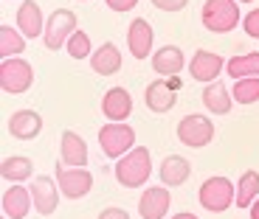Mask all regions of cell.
<instances>
[{
	"label": "cell",
	"mask_w": 259,
	"mask_h": 219,
	"mask_svg": "<svg viewBox=\"0 0 259 219\" xmlns=\"http://www.w3.org/2000/svg\"><path fill=\"white\" fill-rule=\"evenodd\" d=\"M226 73L234 79V82H237V79H248V76H259V51L231 57L228 65H226Z\"/></svg>",
	"instance_id": "24"
},
{
	"label": "cell",
	"mask_w": 259,
	"mask_h": 219,
	"mask_svg": "<svg viewBox=\"0 0 259 219\" xmlns=\"http://www.w3.org/2000/svg\"><path fill=\"white\" fill-rule=\"evenodd\" d=\"M31 208H34L31 188H26L23 183H12V186L3 191V213H6L9 219H26Z\"/></svg>",
	"instance_id": "14"
},
{
	"label": "cell",
	"mask_w": 259,
	"mask_h": 219,
	"mask_svg": "<svg viewBox=\"0 0 259 219\" xmlns=\"http://www.w3.org/2000/svg\"><path fill=\"white\" fill-rule=\"evenodd\" d=\"M251 219H259V197H256V202L251 205Z\"/></svg>",
	"instance_id": "34"
},
{
	"label": "cell",
	"mask_w": 259,
	"mask_h": 219,
	"mask_svg": "<svg viewBox=\"0 0 259 219\" xmlns=\"http://www.w3.org/2000/svg\"><path fill=\"white\" fill-rule=\"evenodd\" d=\"M172 219H197V216H194V213H189V211H181V213H175Z\"/></svg>",
	"instance_id": "33"
},
{
	"label": "cell",
	"mask_w": 259,
	"mask_h": 219,
	"mask_svg": "<svg viewBox=\"0 0 259 219\" xmlns=\"http://www.w3.org/2000/svg\"><path fill=\"white\" fill-rule=\"evenodd\" d=\"M46 23L42 17V9H39L37 0H23L17 9V28L23 31L26 39H37L39 34H46Z\"/></svg>",
	"instance_id": "16"
},
{
	"label": "cell",
	"mask_w": 259,
	"mask_h": 219,
	"mask_svg": "<svg viewBox=\"0 0 259 219\" xmlns=\"http://www.w3.org/2000/svg\"><path fill=\"white\" fill-rule=\"evenodd\" d=\"M203 107L214 116H228L234 107V96L223 82H208L203 87Z\"/></svg>",
	"instance_id": "21"
},
{
	"label": "cell",
	"mask_w": 259,
	"mask_h": 219,
	"mask_svg": "<svg viewBox=\"0 0 259 219\" xmlns=\"http://www.w3.org/2000/svg\"><path fill=\"white\" fill-rule=\"evenodd\" d=\"M237 3H253V0H237Z\"/></svg>",
	"instance_id": "35"
},
{
	"label": "cell",
	"mask_w": 259,
	"mask_h": 219,
	"mask_svg": "<svg viewBox=\"0 0 259 219\" xmlns=\"http://www.w3.org/2000/svg\"><path fill=\"white\" fill-rule=\"evenodd\" d=\"M231 96L237 104L248 107V104L259 101V76H248V79H237L231 87Z\"/></svg>",
	"instance_id": "27"
},
{
	"label": "cell",
	"mask_w": 259,
	"mask_h": 219,
	"mask_svg": "<svg viewBox=\"0 0 259 219\" xmlns=\"http://www.w3.org/2000/svg\"><path fill=\"white\" fill-rule=\"evenodd\" d=\"M144 104H147V110L149 113H158V116H163V113H169V110L178 104V87H172L169 84V79L166 82H152L144 90Z\"/></svg>",
	"instance_id": "13"
},
{
	"label": "cell",
	"mask_w": 259,
	"mask_h": 219,
	"mask_svg": "<svg viewBox=\"0 0 259 219\" xmlns=\"http://www.w3.org/2000/svg\"><path fill=\"white\" fill-rule=\"evenodd\" d=\"M116 180L121 183L124 188H141L144 183L149 180L152 174V157H149L147 146H136L130 149L127 155H121L116 160Z\"/></svg>",
	"instance_id": "1"
},
{
	"label": "cell",
	"mask_w": 259,
	"mask_h": 219,
	"mask_svg": "<svg viewBox=\"0 0 259 219\" xmlns=\"http://www.w3.org/2000/svg\"><path fill=\"white\" fill-rule=\"evenodd\" d=\"M104 3H107L110 12H118V14H124V12H130V9L138 6V0H104Z\"/></svg>",
	"instance_id": "31"
},
{
	"label": "cell",
	"mask_w": 259,
	"mask_h": 219,
	"mask_svg": "<svg viewBox=\"0 0 259 219\" xmlns=\"http://www.w3.org/2000/svg\"><path fill=\"white\" fill-rule=\"evenodd\" d=\"M79 3H88V0H79Z\"/></svg>",
	"instance_id": "36"
},
{
	"label": "cell",
	"mask_w": 259,
	"mask_h": 219,
	"mask_svg": "<svg viewBox=\"0 0 259 219\" xmlns=\"http://www.w3.org/2000/svg\"><path fill=\"white\" fill-rule=\"evenodd\" d=\"M31 84H34L31 62H26V59H20V57L3 59V65H0V87L3 90L20 96V93L31 90Z\"/></svg>",
	"instance_id": "5"
},
{
	"label": "cell",
	"mask_w": 259,
	"mask_h": 219,
	"mask_svg": "<svg viewBox=\"0 0 259 219\" xmlns=\"http://www.w3.org/2000/svg\"><path fill=\"white\" fill-rule=\"evenodd\" d=\"M152 42H155V31H152V23L144 17H136L127 28V45L133 59H147L152 53Z\"/></svg>",
	"instance_id": "11"
},
{
	"label": "cell",
	"mask_w": 259,
	"mask_h": 219,
	"mask_svg": "<svg viewBox=\"0 0 259 219\" xmlns=\"http://www.w3.org/2000/svg\"><path fill=\"white\" fill-rule=\"evenodd\" d=\"M172 197H169V186H152L141 194L138 200V213L141 219H163L169 213Z\"/></svg>",
	"instance_id": "12"
},
{
	"label": "cell",
	"mask_w": 259,
	"mask_h": 219,
	"mask_svg": "<svg viewBox=\"0 0 259 219\" xmlns=\"http://www.w3.org/2000/svg\"><path fill=\"white\" fill-rule=\"evenodd\" d=\"M226 65L228 59H223L220 53H214V51H197L192 57V62H189V73H192L194 82H217V76H220V71H226Z\"/></svg>",
	"instance_id": "10"
},
{
	"label": "cell",
	"mask_w": 259,
	"mask_h": 219,
	"mask_svg": "<svg viewBox=\"0 0 259 219\" xmlns=\"http://www.w3.org/2000/svg\"><path fill=\"white\" fill-rule=\"evenodd\" d=\"M158 177H161L163 186L169 188H178L192 177V163L181 155H169L161 160V169H158Z\"/></svg>",
	"instance_id": "19"
},
{
	"label": "cell",
	"mask_w": 259,
	"mask_h": 219,
	"mask_svg": "<svg viewBox=\"0 0 259 219\" xmlns=\"http://www.w3.org/2000/svg\"><path fill=\"white\" fill-rule=\"evenodd\" d=\"M73 34H76V14H73L71 9H57V12L48 17L42 39H46L48 51H62Z\"/></svg>",
	"instance_id": "6"
},
{
	"label": "cell",
	"mask_w": 259,
	"mask_h": 219,
	"mask_svg": "<svg viewBox=\"0 0 259 219\" xmlns=\"http://www.w3.org/2000/svg\"><path fill=\"white\" fill-rule=\"evenodd\" d=\"M31 200H34V211L39 216H51L59 205V186H57V177H46L39 174L37 180H31Z\"/></svg>",
	"instance_id": "9"
},
{
	"label": "cell",
	"mask_w": 259,
	"mask_h": 219,
	"mask_svg": "<svg viewBox=\"0 0 259 219\" xmlns=\"http://www.w3.org/2000/svg\"><path fill=\"white\" fill-rule=\"evenodd\" d=\"M57 186L65 200H82L84 194H91V188H93V174L88 169L65 166L59 160L57 163Z\"/></svg>",
	"instance_id": "7"
},
{
	"label": "cell",
	"mask_w": 259,
	"mask_h": 219,
	"mask_svg": "<svg viewBox=\"0 0 259 219\" xmlns=\"http://www.w3.org/2000/svg\"><path fill=\"white\" fill-rule=\"evenodd\" d=\"M23 51H26V37H23V31L12 28V26L0 28V53H3V59L20 57Z\"/></svg>",
	"instance_id": "26"
},
{
	"label": "cell",
	"mask_w": 259,
	"mask_h": 219,
	"mask_svg": "<svg viewBox=\"0 0 259 219\" xmlns=\"http://www.w3.org/2000/svg\"><path fill=\"white\" fill-rule=\"evenodd\" d=\"M197 200H200V205L206 208V211L223 213L234 205V200H237V186H234L228 177H208L200 186V191H197Z\"/></svg>",
	"instance_id": "4"
},
{
	"label": "cell",
	"mask_w": 259,
	"mask_h": 219,
	"mask_svg": "<svg viewBox=\"0 0 259 219\" xmlns=\"http://www.w3.org/2000/svg\"><path fill=\"white\" fill-rule=\"evenodd\" d=\"M0 174H3V180H9V183L31 180L34 163H31V157H26V155H12V157H6V160H3Z\"/></svg>",
	"instance_id": "23"
},
{
	"label": "cell",
	"mask_w": 259,
	"mask_h": 219,
	"mask_svg": "<svg viewBox=\"0 0 259 219\" xmlns=\"http://www.w3.org/2000/svg\"><path fill=\"white\" fill-rule=\"evenodd\" d=\"M186 68V57L178 45H163L152 53V71L161 76H178Z\"/></svg>",
	"instance_id": "20"
},
{
	"label": "cell",
	"mask_w": 259,
	"mask_h": 219,
	"mask_svg": "<svg viewBox=\"0 0 259 219\" xmlns=\"http://www.w3.org/2000/svg\"><path fill=\"white\" fill-rule=\"evenodd\" d=\"M242 31L251 39H259V9H253V12H248L242 17Z\"/></svg>",
	"instance_id": "29"
},
{
	"label": "cell",
	"mask_w": 259,
	"mask_h": 219,
	"mask_svg": "<svg viewBox=\"0 0 259 219\" xmlns=\"http://www.w3.org/2000/svg\"><path fill=\"white\" fill-rule=\"evenodd\" d=\"M59 160L65 166H76V169L88 166V143L79 132H73V129L62 132V138H59Z\"/></svg>",
	"instance_id": "15"
},
{
	"label": "cell",
	"mask_w": 259,
	"mask_h": 219,
	"mask_svg": "<svg viewBox=\"0 0 259 219\" xmlns=\"http://www.w3.org/2000/svg\"><path fill=\"white\" fill-rule=\"evenodd\" d=\"M189 0H152V6L161 9V12H181V9H186Z\"/></svg>",
	"instance_id": "30"
},
{
	"label": "cell",
	"mask_w": 259,
	"mask_h": 219,
	"mask_svg": "<svg viewBox=\"0 0 259 219\" xmlns=\"http://www.w3.org/2000/svg\"><path fill=\"white\" fill-rule=\"evenodd\" d=\"M256 197H259V172L248 169V172H242L240 180H237V200H234V205L251 208L256 202Z\"/></svg>",
	"instance_id": "25"
},
{
	"label": "cell",
	"mask_w": 259,
	"mask_h": 219,
	"mask_svg": "<svg viewBox=\"0 0 259 219\" xmlns=\"http://www.w3.org/2000/svg\"><path fill=\"white\" fill-rule=\"evenodd\" d=\"M91 68L99 76H113V73L121 71V51H118L113 42H104V45H99L96 51H93Z\"/></svg>",
	"instance_id": "22"
},
{
	"label": "cell",
	"mask_w": 259,
	"mask_h": 219,
	"mask_svg": "<svg viewBox=\"0 0 259 219\" xmlns=\"http://www.w3.org/2000/svg\"><path fill=\"white\" fill-rule=\"evenodd\" d=\"M68 57L71 59H84V57H93V48H91V37L84 31H76L71 39H68V45H65Z\"/></svg>",
	"instance_id": "28"
},
{
	"label": "cell",
	"mask_w": 259,
	"mask_h": 219,
	"mask_svg": "<svg viewBox=\"0 0 259 219\" xmlns=\"http://www.w3.org/2000/svg\"><path fill=\"white\" fill-rule=\"evenodd\" d=\"M6 219H9V216H6Z\"/></svg>",
	"instance_id": "37"
},
{
	"label": "cell",
	"mask_w": 259,
	"mask_h": 219,
	"mask_svg": "<svg viewBox=\"0 0 259 219\" xmlns=\"http://www.w3.org/2000/svg\"><path fill=\"white\" fill-rule=\"evenodd\" d=\"M102 113L107 121H127L133 116V96L124 87H113L102 98Z\"/></svg>",
	"instance_id": "18"
},
{
	"label": "cell",
	"mask_w": 259,
	"mask_h": 219,
	"mask_svg": "<svg viewBox=\"0 0 259 219\" xmlns=\"http://www.w3.org/2000/svg\"><path fill=\"white\" fill-rule=\"evenodd\" d=\"M42 132V116L34 110H17L9 118V135L17 141H34Z\"/></svg>",
	"instance_id": "17"
},
{
	"label": "cell",
	"mask_w": 259,
	"mask_h": 219,
	"mask_svg": "<svg viewBox=\"0 0 259 219\" xmlns=\"http://www.w3.org/2000/svg\"><path fill=\"white\" fill-rule=\"evenodd\" d=\"M99 219H130V213L124 211V208H116V205H110V208H104V211L99 213Z\"/></svg>",
	"instance_id": "32"
},
{
	"label": "cell",
	"mask_w": 259,
	"mask_h": 219,
	"mask_svg": "<svg viewBox=\"0 0 259 219\" xmlns=\"http://www.w3.org/2000/svg\"><path fill=\"white\" fill-rule=\"evenodd\" d=\"M203 26L214 34H228L240 26V3L237 0H206Z\"/></svg>",
	"instance_id": "2"
},
{
	"label": "cell",
	"mask_w": 259,
	"mask_h": 219,
	"mask_svg": "<svg viewBox=\"0 0 259 219\" xmlns=\"http://www.w3.org/2000/svg\"><path fill=\"white\" fill-rule=\"evenodd\" d=\"M99 146H102L104 157H121L130 149H136V129L124 121H110L99 129Z\"/></svg>",
	"instance_id": "3"
},
{
	"label": "cell",
	"mask_w": 259,
	"mask_h": 219,
	"mask_svg": "<svg viewBox=\"0 0 259 219\" xmlns=\"http://www.w3.org/2000/svg\"><path fill=\"white\" fill-rule=\"evenodd\" d=\"M178 141L183 146H192V149H200L208 146L214 141V124L208 116H200V113H192V116L181 118L178 124Z\"/></svg>",
	"instance_id": "8"
}]
</instances>
